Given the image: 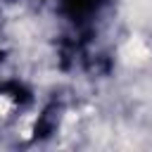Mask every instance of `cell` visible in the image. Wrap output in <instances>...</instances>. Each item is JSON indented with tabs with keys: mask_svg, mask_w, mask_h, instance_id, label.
Returning <instances> with one entry per match:
<instances>
[{
	"mask_svg": "<svg viewBox=\"0 0 152 152\" xmlns=\"http://www.w3.org/2000/svg\"><path fill=\"white\" fill-rule=\"evenodd\" d=\"M147 57H150V48L140 38H131L121 48V59L126 64H142V62H147Z\"/></svg>",
	"mask_w": 152,
	"mask_h": 152,
	"instance_id": "cell-1",
	"label": "cell"
},
{
	"mask_svg": "<svg viewBox=\"0 0 152 152\" xmlns=\"http://www.w3.org/2000/svg\"><path fill=\"white\" fill-rule=\"evenodd\" d=\"M128 17L140 26H152V0H128Z\"/></svg>",
	"mask_w": 152,
	"mask_h": 152,
	"instance_id": "cell-2",
	"label": "cell"
},
{
	"mask_svg": "<svg viewBox=\"0 0 152 152\" xmlns=\"http://www.w3.org/2000/svg\"><path fill=\"white\" fill-rule=\"evenodd\" d=\"M10 109H12V100L5 97V95H0V114H7Z\"/></svg>",
	"mask_w": 152,
	"mask_h": 152,
	"instance_id": "cell-3",
	"label": "cell"
}]
</instances>
